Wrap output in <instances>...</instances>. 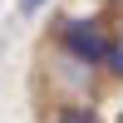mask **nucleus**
<instances>
[{
	"label": "nucleus",
	"instance_id": "obj_1",
	"mask_svg": "<svg viewBox=\"0 0 123 123\" xmlns=\"http://www.w3.org/2000/svg\"><path fill=\"white\" fill-rule=\"evenodd\" d=\"M54 39H59V49H64L74 64L89 69V74H94V69H104L108 49H113V35H108L104 20H59Z\"/></svg>",
	"mask_w": 123,
	"mask_h": 123
},
{
	"label": "nucleus",
	"instance_id": "obj_2",
	"mask_svg": "<svg viewBox=\"0 0 123 123\" xmlns=\"http://www.w3.org/2000/svg\"><path fill=\"white\" fill-rule=\"evenodd\" d=\"M49 123H98V113H94V104H59L54 113H49Z\"/></svg>",
	"mask_w": 123,
	"mask_h": 123
},
{
	"label": "nucleus",
	"instance_id": "obj_3",
	"mask_svg": "<svg viewBox=\"0 0 123 123\" xmlns=\"http://www.w3.org/2000/svg\"><path fill=\"white\" fill-rule=\"evenodd\" d=\"M104 74L123 84V35H113V49H108V59H104Z\"/></svg>",
	"mask_w": 123,
	"mask_h": 123
}]
</instances>
